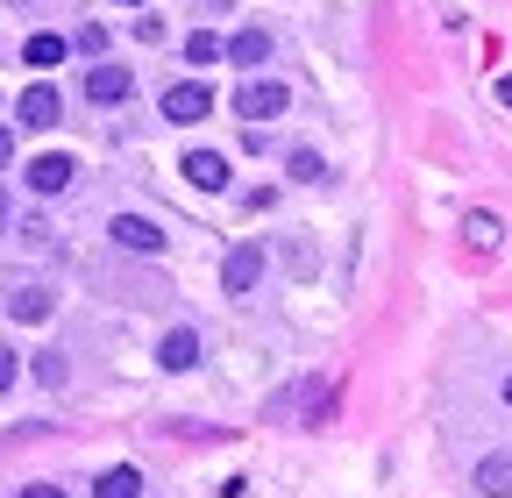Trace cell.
<instances>
[{
	"mask_svg": "<svg viewBox=\"0 0 512 498\" xmlns=\"http://www.w3.org/2000/svg\"><path fill=\"white\" fill-rule=\"evenodd\" d=\"M8 314H15V321H43V314H50V292H43V285H22V292L8 299Z\"/></svg>",
	"mask_w": 512,
	"mask_h": 498,
	"instance_id": "5bb4252c",
	"label": "cell"
},
{
	"mask_svg": "<svg viewBox=\"0 0 512 498\" xmlns=\"http://www.w3.org/2000/svg\"><path fill=\"white\" fill-rule=\"evenodd\" d=\"M185 178L200 185V193H221V185H228V157H214V150H192V157H185Z\"/></svg>",
	"mask_w": 512,
	"mask_h": 498,
	"instance_id": "8fae6325",
	"label": "cell"
},
{
	"mask_svg": "<svg viewBox=\"0 0 512 498\" xmlns=\"http://www.w3.org/2000/svg\"><path fill=\"white\" fill-rule=\"evenodd\" d=\"M164 121H207V107H214V93L200 86V79H178V86H164Z\"/></svg>",
	"mask_w": 512,
	"mask_h": 498,
	"instance_id": "3957f363",
	"label": "cell"
},
{
	"mask_svg": "<svg viewBox=\"0 0 512 498\" xmlns=\"http://www.w3.org/2000/svg\"><path fill=\"white\" fill-rule=\"evenodd\" d=\"M256 278H264V242H235V249H228V271H221V285L242 299V292H256Z\"/></svg>",
	"mask_w": 512,
	"mask_h": 498,
	"instance_id": "277c9868",
	"label": "cell"
},
{
	"mask_svg": "<svg viewBox=\"0 0 512 498\" xmlns=\"http://www.w3.org/2000/svg\"><path fill=\"white\" fill-rule=\"evenodd\" d=\"M107 235H114V249H128V257H157V249H164V228L143 221V214H114Z\"/></svg>",
	"mask_w": 512,
	"mask_h": 498,
	"instance_id": "7a4b0ae2",
	"label": "cell"
},
{
	"mask_svg": "<svg viewBox=\"0 0 512 498\" xmlns=\"http://www.w3.org/2000/svg\"><path fill=\"white\" fill-rule=\"evenodd\" d=\"M285 107H292V93H285L278 79H249V86L235 93V114H242V121H278Z\"/></svg>",
	"mask_w": 512,
	"mask_h": 498,
	"instance_id": "6da1fadb",
	"label": "cell"
},
{
	"mask_svg": "<svg viewBox=\"0 0 512 498\" xmlns=\"http://www.w3.org/2000/svg\"><path fill=\"white\" fill-rule=\"evenodd\" d=\"M463 235H470V249H498V235H505V228H498V214H470V221H463Z\"/></svg>",
	"mask_w": 512,
	"mask_h": 498,
	"instance_id": "9a60e30c",
	"label": "cell"
},
{
	"mask_svg": "<svg viewBox=\"0 0 512 498\" xmlns=\"http://www.w3.org/2000/svg\"><path fill=\"white\" fill-rule=\"evenodd\" d=\"M8 157H15V136H8V129H0V164H8Z\"/></svg>",
	"mask_w": 512,
	"mask_h": 498,
	"instance_id": "7402d4cb",
	"label": "cell"
},
{
	"mask_svg": "<svg viewBox=\"0 0 512 498\" xmlns=\"http://www.w3.org/2000/svg\"><path fill=\"white\" fill-rule=\"evenodd\" d=\"M157 363H164V370H192V363H200V335H192V328H171V335L157 342Z\"/></svg>",
	"mask_w": 512,
	"mask_h": 498,
	"instance_id": "30bf717a",
	"label": "cell"
},
{
	"mask_svg": "<svg viewBox=\"0 0 512 498\" xmlns=\"http://www.w3.org/2000/svg\"><path fill=\"white\" fill-rule=\"evenodd\" d=\"M93 498H143V470L136 463H114L93 477Z\"/></svg>",
	"mask_w": 512,
	"mask_h": 498,
	"instance_id": "9c48e42d",
	"label": "cell"
},
{
	"mask_svg": "<svg viewBox=\"0 0 512 498\" xmlns=\"http://www.w3.org/2000/svg\"><path fill=\"white\" fill-rule=\"evenodd\" d=\"M228 57H235V65H271V36H264V29H242V36L228 43Z\"/></svg>",
	"mask_w": 512,
	"mask_h": 498,
	"instance_id": "7c38bea8",
	"label": "cell"
},
{
	"mask_svg": "<svg viewBox=\"0 0 512 498\" xmlns=\"http://www.w3.org/2000/svg\"><path fill=\"white\" fill-rule=\"evenodd\" d=\"M128 93H136V79H128L121 65H93V72H86V100L114 107V100H128Z\"/></svg>",
	"mask_w": 512,
	"mask_h": 498,
	"instance_id": "52a82bcc",
	"label": "cell"
},
{
	"mask_svg": "<svg viewBox=\"0 0 512 498\" xmlns=\"http://www.w3.org/2000/svg\"><path fill=\"white\" fill-rule=\"evenodd\" d=\"M57 57H64V36H50V29L22 43V65H36V72H50V65H57Z\"/></svg>",
	"mask_w": 512,
	"mask_h": 498,
	"instance_id": "4fadbf2b",
	"label": "cell"
},
{
	"mask_svg": "<svg viewBox=\"0 0 512 498\" xmlns=\"http://www.w3.org/2000/svg\"><path fill=\"white\" fill-rule=\"evenodd\" d=\"M79 50H86V57H100V50H107V29H100V22H86V29H79Z\"/></svg>",
	"mask_w": 512,
	"mask_h": 498,
	"instance_id": "d6986e66",
	"label": "cell"
},
{
	"mask_svg": "<svg viewBox=\"0 0 512 498\" xmlns=\"http://www.w3.org/2000/svg\"><path fill=\"white\" fill-rule=\"evenodd\" d=\"M22 498H64V491H57V484H29Z\"/></svg>",
	"mask_w": 512,
	"mask_h": 498,
	"instance_id": "44dd1931",
	"label": "cell"
},
{
	"mask_svg": "<svg viewBox=\"0 0 512 498\" xmlns=\"http://www.w3.org/2000/svg\"><path fill=\"white\" fill-rule=\"evenodd\" d=\"M15 114H22V129H57V114H64V100H57V86L50 79H36L22 100H15Z\"/></svg>",
	"mask_w": 512,
	"mask_h": 498,
	"instance_id": "5b68a950",
	"label": "cell"
},
{
	"mask_svg": "<svg viewBox=\"0 0 512 498\" xmlns=\"http://www.w3.org/2000/svg\"><path fill=\"white\" fill-rule=\"evenodd\" d=\"M505 406H512V378H505Z\"/></svg>",
	"mask_w": 512,
	"mask_h": 498,
	"instance_id": "cb8c5ba5",
	"label": "cell"
},
{
	"mask_svg": "<svg viewBox=\"0 0 512 498\" xmlns=\"http://www.w3.org/2000/svg\"><path fill=\"white\" fill-rule=\"evenodd\" d=\"M185 65H221V43H214L207 29H192V36H185Z\"/></svg>",
	"mask_w": 512,
	"mask_h": 498,
	"instance_id": "2e32d148",
	"label": "cell"
},
{
	"mask_svg": "<svg viewBox=\"0 0 512 498\" xmlns=\"http://www.w3.org/2000/svg\"><path fill=\"white\" fill-rule=\"evenodd\" d=\"M72 178H79V164H72V157H57V150L29 164V185H36V193H64Z\"/></svg>",
	"mask_w": 512,
	"mask_h": 498,
	"instance_id": "ba28073f",
	"label": "cell"
},
{
	"mask_svg": "<svg viewBox=\"0 0 512 498\" xmlns=\"http://www.w3.org/2000/svg\"><path fill=\"white\" fill-rule=\"evenodd\" d=\"M114 8H136V0H114Z\"/></svg>",
	"mask_w": 512,
	"mask_h": 498,
	"instance_id": "d4e9b609",
	"label": "cell"
},
{
	"mask_svg": "<svg viewBox=\"0 0 512 498\" xmlns=\"http://www.w3.org/2000/svg\"><path fill=\"white\" fill-rule=\"evenodd\" d=\"M470 484H477L484 498H512V449H491V456L470 470Z\"/></svg>",
	"mask_w": 512,
	"mask_h": 498,
	"instance_id": "8992f818",
	"label": "cell"
},
{
	"mask_svg": "<svg viewBox=\"0 0 512 498\" xmlns=\"http://www.w3.org/2000/svg\"><path fill=\"white\" fill-rule=\"evenodd\" d=\"M498 100H505V107H512V79H498Z\"/></svg>",
	"mask_w": 512,
	"mask_h": 498,
	"instance_id": "603a6c76",
	"label": "cell"
},
{
	"mask_svg": "<svg viewBox=\"0 0 512 498\" xmlns=\"http://www.w3.org/2000/svg\"><path fill=\"white\" fill-rule=\"evenodd\" d=\"M8 385H15V349L0 342V392H8Z\"/></svg>",
	"mask_w": 512,
	"mask_h": 498,
	"instance_id": "ffe728a7",
	"label": "cell"
},
{
	"mask_svg": "<svg viewBox=\"0 0 512 498\" xmlns=\"http://www.w3.org/2000/svg\"><path fill=\"white\" fill-rule=\"evenodd\" d=\"M292 178H306V185H320V178H328V164H320L313 150H292Z\"/></svg>",
	"mask_w": 512,
	"mask_h": 498,
	"instance_id": "e0dca14e",
	"label": "cell"
},
{
	"mask_svg": "<svg viewBox=\"0 0 512 498\" xmlns=\"http://www.w3.org/2000/svg\"><path fill=\"white\" fill-rule=\"evenodd\" d=\"M36 385H64V356H36Z\"/></svg>",
	"mask_w": 512,
	"mask_h": 498,
	"instance_id": "ac0fdd59",
	"label": "cell"
}]
</instances>
